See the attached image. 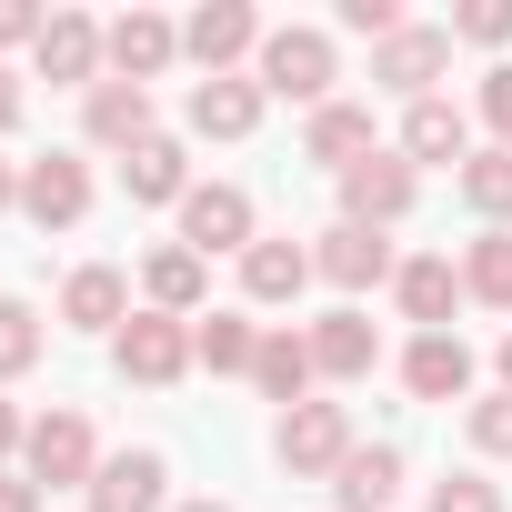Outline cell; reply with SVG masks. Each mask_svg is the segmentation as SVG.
<instances>
[{
  "label": "cell",
  "instance_id": "obj_9",
  "mask_svg": "<svg viewBox=\"0 0 512 512\" xmlns=\"http://www.w3.org/2000/svg\"><path fill=\"white\" fill-rule=\"evenodd\" d=\"M21 211H31L41 231H71V221L91 211V161H81V151H41V161H21Z\"/></svg>",
  "mask_w": 512,
  "mask_h": 512
},
{
  "label": "cell",
  "instance_id": "obj_30",
  "mask_svg": "<svg viewBox=\"0 0 512 512\" xmlns=\"http://www.w3.org/2000/svg\"><path fill=\"white\" fill-rule=\"evenodd\" d=\"M31 362H41V312L0 292V382H21Z\"/></svg>",
  "mask_w": 512,
  "mask_h": 512
},
{
  "label": "cell",
  "instance_id": "obj_5",
  "mask_svg": "<svg viewBox=\"0 0 512 512\" xmlns=\"http://www.w3.org/2000/svg\"><path fill=\"white\" fill-rule=\"evenodd\" d=\"M442 71H452V21H402V31L372 51V81L402 91V101H432Z\"/></svg>",
  "mask_w": 512,
  "mask_h": 512
},
{
  "label": "cell",
  "instance_id": "obj_32",
  "mask_svg": "<svg viewBox=\"0 0 512 512\" xmlns=\"http://www.w3.org/2000/svg\"><path fill=\"white\" fill-rule=\"evenodd\" d=\"M472 452L512 462V392H482V402H472Z\"/></svg>",
  "mask_w": 512,
  "mask_h": 512
},
{
  "label": "cell",
  "instance_id": "obj_7",
  "mask_svg": "<svg viewBox=\"0 0 512 512\" xmlns=\"http://www.w3.org/2000/svg\"><path fill=\"white\" fill-rule=\"evenodd\" d=\"M412 191H422V171H412L402 151H372V161H352V171H342V221L392 231V221L412 211Z\"/></svg>",
  "mask_w": 512,
  "mask_h": 512
},
{
  "label": "cell",
  "instance_id": "obj_4",
  "mask_svg": "<svg viewBox=\"0 0 512 512\" xmlns=\"http://www.w3.org/2000/svg\"><path fill=\"white\" fill-rule=\"evenodd\" d=\"M111 372L121 382H181L191 372V322H171V312H131L121 332H111Z\"/></svg>",
  "mask_w": 512,
  "mask_h": 512
},
{
  "label": "cell",
  "instance_id": "obj_13",
  "mask_svg": "<svg viewBox=\"0 0 512 512\" xmlns=\"http://www.w3.org/2000/svg\"><path fill=\"white\" fill-rule=\"evenodd\" d=\"M101 41H111V31H101L91 11H51V31L31 41V51H41V81H81V91H101V61H111Z\"/></svg>",
  "mask_w": 512,
  "mask_h": 512
},
{
  "label": "cell",
  "instance_id": "obj_2",
  "mask_svg": "<svg viewBox=\"0 0 512 512\" xmlns=\"http://www.w3.org/2000/svg\"><path fill=\"white\" fill-rule=\"evenodd\" d=\"M272 452H282L292 482H332V472L352 462V412H342V402H292V412L272 422Z\"/></svg>",
  "mask_w": 512,
  "mask_h": 512
},
{
  "label": "cell",
  "instance_id": "obj_3",
  "mask_svg": "<svg viewBox=\"0 0 512 512\" xmlns=\"http://www.w3.org/2000/svg\"><path fill=\"white\" fill-rule=\"evenodd\" d=\"M21 472L41 482V492H91V472H101V442H91V412H41L31 422V442H21Z\"/></svg>",
  "mask_w": 512,
  "mask_h": 512
},
{
  "label": "cell",
  "instance_id": "obj_29",
  "mask_svg": "<svg viewBox=\"0 0 512 512\" xmlns=\"http://www.w3.org/2000/svg\"><path fill=\"white\" fill-rule=\"evenodd\" d=\"M462 292L492 302V312H512V231H482V241L462 251Z\"/></svg>",
  "mask_w": 512,
  "mask_h": 512
},
{
  "label": "cell",
  "instance_id": "obj_42",
  "mask_svg": "<svg viewBox=\"0 0 512 512\" xmlns=\"http://www.w3.org/2000/svg\"><path fill=\"white\" fill-rule=\"evenodd\" d=\"M181 512H231V502H181Z\"/></svg>",
  "mask_w": 512,
  "mask_h": 512
},
{
  "label": "cell",
  "instance_id": "obj_14",
  "mask_svg": "<svg viewBox=\"0 0 512 512\" xmlns=\"http://www.w3.org/2000/svg\"><path fill=\"white\" fill-rule=\"evenodd\" d=\"M91 512H171V462L161 452H111L91 472Z\"/></svg>",
  "mask_w": 512,
  "mask_h": 512
},
{
  "label": "cell",
  "instance_id": "obj_34",
  "mask_svg": "<svg viewBox=\"0 0 512 512\" xmlns=\"http://www.w3.org/2000/svg\"><path fill=\"white\" fill-rule=\"evenodd\" d=\"M342 31H362V41L382 51V41L402 31V11H392V0H342Z\"/></svg>",
  "mask_w": 512,
  "mask_h": 512
},
{
  "label": "cell",
  "instance_id": "obj_17",
  "mask_svg": "<svg viewBox=\"0 0 512 512\" xmlns=\"http://www.w3.org/2000/svg\"><path fill=\"white\" fill-rule=\"evenodd\" d=\"M372 362H382V332H372V322H362L352 302L312 322V372H322V382H362Z\"/></svg>",
  "mask_w": 512,
  "mask_h": 512
},
{
  "label": "cell",
  "instance_id": "obj_20",
  "mask_svg": "<svg viewBox=\"0 0 512 512\" xmlns=\"http://www.w3.org/2000/svg\"><path fill=\"white\" fill-rule=\"evenodd\" d=\"M382 141H372V111L362 101H322L312 111V131H302V161H322V171H352V161H372Z\"/></svg>",
  "mask_w": 512,
  "mask_h": 512
},
{
  "label": "cell",
  "instance_id": "obj_41",
  "mask_svg": "<svg viewBox=\"0 0 512 512\" xmlns=\"http://www.w3.org/2000/svg\"><path fill=\"white\" fill-rule=\"evenodd\" d=\"M502 392H512V332H502Z\"/></svg>",
  "mask_w": 512,
  "mask_h": 512
},
{
  "label": "cell",
  "instance_id": "obj_38",
  "mask_svg": "<svg viewBox=\"0 0 512 512\" xmlns=\"http://www.w3.org/2000/svg\"><path fill=\"white\" fill-rule=\"evenodd\" d=\"M21 442H31V422H21L11 402H0V472H11V452H21Z\"/></svg>",
  "mask_w": 512,
  "mask_h": 512
},
{
  "label": "cell",
  "instance_id": "obj_8",
  "mask_svg": "<svg viewBox=\"0 0 512 512\" xmlns=\"http://www.w3.org/2000/svg\"><path fill=\"white\" fill-rule=\"evenodd\" d=\"M181 241L201 251V262H211V251H251V241H262V231H251V191H241V181H191Z\"/></svg>",
  "mask_w": 512,
  "mask_h": 512
},
{
  "label": "cell",
  "instance_id": "obj_12",
  "mask_svg": "<svg viewBox=\"0 0 512 512\" xmlns=\"http://www.w3.org/2000/svg\"><path fill=\"white\" fill-rule=\"evenodd\" d=\"M392 302H402V322H422V332H452V312H462L472 292H462V272L442 262V251H412V262L392 272Z\"/></svg>",
  "mask_w": 512,
  "mask_h": 512
},
{
  "label": "cell",
  "instance_id": "obj_31",
  "mask_svg": "<svg viewBox=\"0 0 512 512\" xmlns=\"http://www.w3.org/2000/svg\"><path fill=\"white\" fill-rule=\"evenodd\" d=\"M452 41L502 51V41H512V0H462V11H452Z\"/></svg>",
  "mask_w": 512,
  "mask_h": 512
},
{
  "label": "cell",
  "instance_id": "obj_6",
  "mask_svg": "<svg viewBox=\"0 0 512 512\" xmlns=\"http://www.w3.org/2000/svg\"><path fill=\"white\" fill-rule=\"evenodd\" d=\"M181 51L201 61V81H221L241 51L262 61V11H251V0H201V11L181 21Z\"/></svg>",
  "mask_w": 512,
  "mask_h": 512
},
{
  "label": "cell",
  "instance_id": "obj_36",
  "mask_svg": "<svg viewBox=\"0 0 512 512\" xmlns=\"http://www.w3.org/2000/svg\"><path fill=\"white\" fill-rule=\"evenodd\" d=\"M41 31H51L41 0H0V51H11V41H41Z\"/></svg>",
  "mask_w": 512,
  "mask_h": 512
},
{
  "label": "cell",
  "instance_id": "obj_25",
  "mask_svg": "<svg viewBox=\"0 0 512 512\" xmlns=\"http://www.w3.org/2000/svg\"><path fill=\"white\" fill-rule=\"evenodd\" d=\"M402 161H452V171H462V161H472V121H462L442 91L412 101V111H402Z\"/></svg>",
  "mask_w": 512,
  "mask_h": 512
},
{
  "label": "cell",
  "instance_id": "obj_39",
  "mask_svg": "<svg viewBox=\"0 0 512 512\" xmlns=\"http://www.w3.org/2000/svg\"><path fill=\"white\" fill-rule=\"evenodd\" d=\"M11 121H21V81H11V71H0V131H11Z\"/></svg>",
  "mask_w": 512,
  "mask_h": 512
},
{
  "label": "cell",
  "instance_id": "obj_19",
  "mask_svg": "<svg viewBox=\"0 0 512 512\" xmlns=\"http://www.w3.org/2000/svg\"><path fill=\"white\" fill-rule=\"evenodd\" d=\"M302 282H312V251L302 241H251L241 251V302L282 312V302H302Z\"/></svg>",
  "mask_w": 512,
  "mask_h": 512
},
{
  "label": "cell",
  "instance_id": "obj_18",
  "mask_svg": "<svg viewBox=\"0 0 512 512\" xmlns=\"http://www.w3.org/2000/svg\"><path fill=\"white\" fill-rule=\"evenodd\" d=\"M402 382H412L422 402H462V392H472V342H462V332H412Z\"/></svg>",
  "mask_w": 512,
  "mask_h": 512
},
{
  "label": "cell",
  "instance_id": "obj_15",
  "mask_svg": "<svg viewBox=\"0 0 512 512\" xmlns=\"http://www.w3.org/2000/svg\"><path fill=\"white\" fill-rule=\"evenodd\" d=\"M81 131H91V151H121V161H131L141 141H161V131H151V91H141V81H101V91H91V111H81Z\"/></svg>",
  "mask_w": 512,
  "mask_h": 512
},
{
  "label": "cell",
  "instance_id": "obj_21",
  "mask_svg": "<svg viewBox=\"0 0 512 512\" xmlns=\"http://www.w3.org/2000/svg\"><path fill=\"white\" fill-rule=\"evenodd\" d=\"M61 322H71V332H121V322H131V282H121L111 262H81V272L61 282Z\"/></svg>",
  "mask_w": 512,
  "mask_h": 512
},
{
  "label": "cell",
  "instance_id": "obj_1",
  "mask_svg": "<svg viewBox=\"0 0 512 512\" xmlns=\"http://www.w3.org/2000/svg\"><path fill=\"white\" fill-rule=\"evenodd\" d=\"M332 81H342V51H332V31H312V21H282V31H262V101L282 91V101H332Z\"/></svg>",
  "mask_w": 512,
  "mask_h": 512
},
{
  "label": "cell",
  "instance_id": "obj_10",
  "mask_svg": "<svg viewBox=\"0 0 512 512\" xmlns=\"http://www.w3.org/2000/svg\"><path fill=\"white\" fill-rule=\"evenodd\" d=\"M312 272H322L332 292H372V282H392L402 262H392V241H382V231H362V221H332V231L312 241Z\"/></svg>",
  "mask_w": 512,
  "mask_h": 512
},
{
  "label": "cell",
  "instance_id": "obj_27",
  "mask_svg": "<svg viewBox=\"0 0 512 512\" xmlns=\"http://www.w3.org/2000/svg\"><path fill=\"white\" fill-rule=\"evenodd\" d=\"M251 352H262V322H241V312H201L191 322V362L201 372H251Z\"/></svg>",
  "mask_w": 512,
  "mask_h": 512
},
{
  "label": "cell",
  "instance_id": "obj_33",
  "mask_svg": "<svg viewBox=\"0 0 512 512\" xmlns=\"http://www.w3.org/2000/svg\"><path fill=\"white\" fill-rule=\"evenodd\" d=\"M432 512H502V482H482V472H452V482H432Z\"/></svg>",
  "mask_w": 512,
  "mask_h": 512
},
{
  "label": "cell",
  "instance_id": "obj_16",
  "mask_svg": "<svg viewBox=\"0 0 512 512\" xmlns=\"http://www.w3.org/2000/svg\"><path fill=\"white\" fill-rule=\"evenodd\" d=\"M141 292H151V312H171V322H201V292H211V262L191 241H161L151 262H141Z\"/></svg>",
  "mask_w": 512,
  "mask_h": 512
},
{
  "label": "cell",
  "instance_id": "obj_37",
  "mask_svg": "<svg viewBox=\"0 0 512 512\" xmlns=\"http://www.w3.org/2000/svg\"><path fill=\"white\" fill-rule=\"evenodd\" d=\"M0 512H41V482L31 472H0Z\"/></svg>",
  "mask_w": 512,
  "mask_h": 512
},
{
  "label": "cell",
  "instance_id": "obj_11",
  "mask_svg": "<svg viewBox=\"0 0 512 512\" xmlns=\"http://www.w3.org/2000/svg\"><path fill=\"white\" fill-rule=\"evenodd\" d=\"M101 51H111V81H141V91H151V81L181 61V21H161V11H121Z\"/></svg>",
  "mask_w": 512,
  "mask_h": 512
},
{
  "label": "cell",
  "instance_id": "obj_24",
  "mask_svg": "<svg viewBox=\"0 0 512 512\" xmlns=\"http://www.w3.org/2000/svg\"><path fill=\"white\" fill-rule=\"evenodd\" d=\"M251 382H262V402H312V332H262V352H251Z\"/></svg>",
  "mask_w": 512,
  "mask_h": 512
},
{
  "label": "cell",
  "instance_id": "obj_40",
  "mask_svg": "<svg viewBox=\"0 0 512 512\" xmlns=\"http://www.w3.org/2000/svg\"><path fill=\"white\" fill-rule=\"evenodd\" d=\"M11 201H21V171H11V161H0V211H11Z\"/></svg>",
  "mask_w": 512,
  "mask_h": 512
},
{
  "label": "cell",
  "instance_id": "obj_35",
  "mask_svg": "<svg viewBox=\"0 0 512 512\" xmlns=\"http://www.w3.org/2000/svg\"><path fill=\"white\" fill-rule=\"evenodd\" d=\"M482 121L502 131V151H512V61L502 71H482Z\"/></svg>",
  "mask_w": 512,
  "mask_h": 512
},
{
  "label": "cell",
  "instance_id": "obj_23",
  "mask_svg": "<svg viewBox=\"0 0 512 512\" xmlns=\"http://www.w3.org/2000/svg\"><path fill=\"white\" fill-rule=\"evenodd\" d=\"M251 121H262V81H191V131L201 141H251Z\"/></svg>",
  "mask_w": 512,
  "mask_h": 512
},
{
  "label": "cell",
  "instance_id": "obj_26",
  "mask_svg": "<svg viewBox=\"0 0 512 512\" xmlns=\"http://www.w3.org/2000/svg\"><path fill=\"white\" fill-rule=\"evenodd\" d=\"M121 181H131V201H191V151L161 131V141H141L121 161Z\"/></svg>",
  "mask_w": 512,
  "mask_h": 512
},
{
  "label": "cell",
  "instance_id": "obj_28",
  "mask_svg": "<svg viewBox=\"0 0 512 512\" xmlns=\"http://www.w3.org/2000/svg\"><path fill=\"white\" fill-rule=\"evenodd\" d=\"M462 201L482 211V231H512V151H502V141L462 161Z\"/></svg>",
  "mask_w": 512,
  "mask_h": 512
},
{
  "label": "cell",
  "instance_id": "obj_22",
  "mask_svg": "<svg viewBox=\"0 0 512 512\" xmlns=\"http://www.w3.org/2000/svg\"><path fill=\"white\" fill-rule=\"evenodd\" d=\"M402 492V442H352V462L332 472V502L342 512H392Z\"/></svg>",
  "mask_w": 512,
  "mask_h": 512
}]
</instances>
